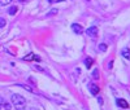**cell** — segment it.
Listing matches in <instances>:
<instances>
[{"label": "cell", "mask_w": 130, "mask_h": 110, "mask_svg": "<svg viewBox=\"0 0 130 110\" xmlns=\"http://www.w3.org/2000/svg\"><path fill=\"white\" fill-rule=\"evenodd\" d=\"M48 2H50V3H52V2H55V0H48Z\"/></svg>", "instance_id": "cell-20"}, {"label": "cell", "mask_w": 130, "mask_h": 110, "mask_svg": "<svg viewBox=\"0 0 130 110\" xmlns=\"http://www.w3.org/2000/svg\"><path fill=\"white\" fill-rule=\"evenodd\" d=\"M12 104L14 105L16 110H25L26 109V100L21 95H12Z\"/></svg>", "instance_id": "cell-1"}, {"label": "cell", "mask_w": 130, "mask_h": 110, "mask_svg": "<svg viewBox=\"0 0 130 110\" xmlns=\"http://www.w3.org/2000/svg\"><path fill=\"white\" fill-rule=\"evenodd\" d=\"M121 54H122L124 58L130 60V49H129V48H124V49L121 51Z\"/></svg>", "instance_id": "cell-7"}, {"label": "cell", "mask_w": 130, "mask_h": 110, "mask_svg": "<svg viewBox=\"0 0 130 110\" xmlns=\"http://www.w3.org/2000/svg\"><path fill=\"white\" fill-rule=\"evenodd\" d=\"M72 30L75 32V34H82L83 32V27L81 25H78V24H73L72 25Z\"/></svg>", "instance_id": "cell-4"}, {"label": "cell", "mask_w": 130, "mask_h": 110, "mask_svg": "<svg viewBox=\"0 0 130 110\" xmlns=\"http://www.w3.org/2000/svg\"><path fill=\"white\" fill-rule=\"evenodd\" d=\"M89 88H90V92H91L94 96H96L98 93H99V87H98L95 83H91V84L89 85Z\"/></svg>", "instance_id": "cell-5"}, {"label": "cell", "mask_w": 130, "mask_h": 110, "mask_svg": "<svg viewBox=\"0 0 130 110\" xmlns=\"http://www.w3.org/2000/svg\"><path fill=\"white\" fill-rule=\"evenodd\" d=\"M92 78L94 79H99V70H94L92 71Z\"/></svg>", "instance_id": "cell-11"}, {"label": "cell", "mask_w": 130, "mask_h": 110, "mask_svg": "<svg viewBox=\"0 0 130 110\" xmlns=\"http://www.w3.org/2000/svg\"><path fill=\"white\" fill-rule=\"evenodd\" d=\"M55 13H57V9H52V10H51V12H50L47 16H52V14H55Z\"/></svg>", "instance_id": "cell-16"}, {"label": "cell", "mask_w": 130, "mask_h": 110, "mask_svg": "<svg viewBox=\"0 0 130 110\" xmlns=\"http://www.w3.org/2000/svg\"><path fill=\"white\" fill-rule=\"evenodd\" d=\"M5 24H7V21H5L4 18H0V27H4Z\"/></svg>", "instance_id": "cell-14"}, {"label": "cell", "mask_w": 130, "mask_h": 110, "mask_svg": "<svg viewBox=\"0 0 130 110\" xmlns=\"http://www.w3.org/2000/svg\"><path fill=\"white\" fill-rule=\"evenodd\" d=\"M99 51L100 52H105L107 51V46H105V44H99Z\"/></svg>", "instance_id": "cell-12"}, {"label": "cell", "mask_w": 130, "mask_h": 110, "mask_svg": "<svg viewBox=\"0 0 130 110\" xmlns=\"http://www.w3.org/2000/svg\"><path fill=\"white\" fill-rule=\"evenodd\" d=\"M27 110H37L35 107H30V109H27Z\"/></svg>", "instance_id": "cell-18"}, {"label": "cell", "mask_w": 130, "mask_h": 110, "mask_svg": "<svg viewBox=\"0 0 130 110\" xmlns=\"http://www.w3.org/2000/svg\"><path fill=\"white\" fill-rule=\"evenodd\" d=\"M17 10H18V8H17L16 5H13V7H10V8H9V10H8V13H9L10 16H14V14L17 13Z\"/></svg>", "instance_id": "cell-9"}, {"label": "cell", "mask_w": 130, "mask_h": 110, "mask_svg": "<svg viewBox=\"0 0 130 110\" xmlns=\"http://www.w3.org/2000/svg\"><path fill=\"white\" fill-rule=\"evenodd\" d=\"M24 60H25V61H27V60H37V61H40V57H38V56H35V54H32V53H30L29 56L24 57Z\"/></svg>", "instance_id": "cell-8"}, {"label": "cell", "mask_w": 130, "mask_h": 110, "mask_svg": "<svg viewBox=\"0 0 130 110\" xmlns=\"http://www.w3.org/2000/svg\"><path fill=\"white\" fill-rule=\"evenodd\" d=\"M87 2H90V0H87Z\"/></svg>", "instance_id": "cell-21"}, {"label": "cell", "mask_w": 130, "mask_h": 110, "mask_svg": "<svg viewBox=\"0 0 130 110\" xmlns=\"http://www.w3.org/2000/svg\"><path fill=\"white\" fill-rule=\"evenodd\" d=\"M10 104L7 102L4 98H0V110H10Z\"/></svg>", "instance_id": "cell-3"}, {"label": "cell", "mask_w": 130, "mask_h": 110, "mask_svg": "<svg viewBox=\"0 0 130 110\" xmlns=\"http://www.w3.org/2000/svg\"><path fill=\"white\" fill-rule=\"evenodd\" d=\"M92 58H90V57H87V58H86L85 60V65H86V68H87V69H90L91 68V66H92Z\"/></svg>", "instance_id": "cell-10"}, {"label": "cell", "mask_w": 130, "mask_h": 110, "mask_svg": "<svg viewBox=\"0 0 130 110\" xmlns=\"http://www.w3.org/2000/svg\"><path fill=\"white\" fill-rule=\"evenodd\" d=\"M117 105L120 106V107H122V109H127V107H129L127 101L124 100V98H118V100H117Z\"/></svg>", "instance_id": "cell-6"}, {"label": "cell", "mask_w": 130, "mask_h": 110, "mask_svg": "<svg viewBox=\"0 0 130 110\" xmlns=\"http://www.w3.org/2000/svg\"><path fill=\"white\" fill-rule=\"evenodd\" d=\"M35 69H37V70H40V71H44V70L40 68V66H35Z\"/></svg>", "instance_id": "cell-17"}, {"label": "cell", "mask_w": 130, "mask_h": 110, "mask_svg": "<svg viewBox=\"0 0 130 110\" xmlns=\"http://www.w3.org/2000/svg\"><path fill=\"white\" fill-rule=\"evenodd\" d=\"M20 87H22V88H25V90H27L29 92H32V91H31V88H30V87H27V85H25V84H20Z\"/></svg>", "instance_id": "cell-15"}, {"label": "cell", "mask_w": 130, "mask_h": 110, "mask_svg": "<svg viewBox=\"0 0 130 110\" xmlns=\"http://www.w3.org/2000/svg\"><path fill=\"white\" fill-rule=\"evenodd\" d=\"M10 2H12V0H0V5H3V7L4 5H8Z\"/></svg>", "instance_id": "cell-13"}, {"label": "cell", "mask_w": 130, "mask_h": 110, "mask_svg": "<svg viewBox=\"0 0 130 110\" xmlns=\"http://www.w3.org/2000/svg\"><path fill=\"white\" fill-rule=\"evenodd\" d=\"M18 2H21V3H25V2H26V0H18Z\"/></svg>", "instance_id": "cell-19"}, {"label": "cell", "mask_w": 130, "mask_h": 110, "mask_svg": "<svg viewBox=\"0 0 130 110\" xmlns=\"http://www.w3.org/2000/svg\"><path fill=\"white\" fill-rule=\"evenodd\" d=\"M86 34H87L89 36H91V38H96L98 36V27H95V26L89 27L87 30H86Z\"/></svg>", "instance_id": "cell-2"}]
</instances>
